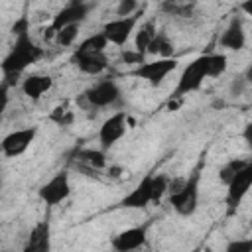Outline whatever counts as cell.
I'll use <instances>...</instances> for the list:
<instances>
[{
	"label": "cell",
	"instance_id": "1",
	"mask_svg": "<svg viewBox=\"0 0 252 252\" xmlns=\"http://www.w3.org/2000/svg\"><path fill=\"white\" fill-rule=\"evenodd\" d=\"M41 57V47L35 45L30 33L16 35V41L12 43L10 51L0 63V69L4 73V79L14 83V77L22 75L30 65H33Z\"/></svg>",
	"mask_w": 252,
	"mask_h": 252
},
{
	"label": "cell",
	"instance_id": "2",
	"mask_svg": "<svg viewBox=\"0 0 252 252\" xmlns=\"http://www.w3.org/2000/svg\"><path fill=\"white\" fill-rule=\"evenodd\" d=\"M199 183H201V169L197 167L189 177L169 179V205L179 217L195 215L199 207Z\"/></svg>",
	"mask_w": 252,
	"mask_h": 252
},
{
	"label": "cell",
	"instance_id": "3",
	"mask_svg": "<svg viewBox=\"0 0 252 252\" xmlns=\"http://www.w3.org/2000/svg\"><path fill=\"white\" fill-rule=\"evenodd\" d=\"M205 79H209V53H203L185 65V69L181 71L177 85L171 93V98H181L189 93L199 91L203 87Z\"/></svg>",
	"mask_w": 252,
	"mask_h": 252
},
{
	"label": "cell",
	"instance_id": "4",
	"mask_svg": "<svg viewBox=\"0 0 252 252\" xmlns=\"http://www.w3.org/2000/svg\"><path fill=\"white\" fill-rule=\"evenodd\" d=\"M91 10H93V4H89V2H79V4H71V2H69L67 6H63V8L53 16L51 24L43 30V39H45V41H51L53 35H55V32H57L59 28L69 26V24H81V22H85V20L89 18Z\"/></svg>",
	"mask_w": 252,
	"mask_h": 252
},
{
	"label": "cell",
	"instance_id": "5",
	"mask_svg": "<svg viewBox=\"0 0 252 252\" xmlns=\"http://www.w3.org/2000/svg\"><path fill=\"white\" fill-rule=\"evenodd\" d=\"M177 65H179L177 57H158L154 61H142L132 71V75L138 79H144L152 87H159L165 81V77L177 69Z\"/></svg>",
	"mask_w": 252,
	"mask_h": 252
},
{
	"label": "cell",
	"instance_id": "6",
	"mask_svg": "<svg viewBox=\"0 0 252 252\" xmlns=\"http://www.w3.org/2000/svg\"><path fill=\"white\" fill-rule=\"evenodd\" d=\"M142 18V12H134L130 16H124V18H114V20H108L104 26H102V33L106 37L108 43L116 45V47H124L126 41L132 37V33L136 32V26Z\"/></svg>",
	"mask_w": 252,
	"mask_h": 252
},
{
	"label": "cell",
	"instance_id": "7",
	"mask_svg": "<svg viewBox=\"0 0 252 252\" xmlns=\"http://www.w3.org/2000/svg\"><path fill=\"white\" fill-rule=\"evenodd\" d=\"M250 187H252V161L244 163V165L228 179V183H226L228 215H232V213L240 207V203H242V199L248 195Z\"/></svg>",
	"mask_w": 252,
	"mask_h": 252
},
{
	"label": "cell",
	"instance_id": "8",
	"mask_svg": "<svg viewBox=\"0 0 252 252\" xmlns=\"http://www.w3.org/2000/svg\"><path fill=\"white\" fill-rule=\"evenodd\" d=\"M85 100L89 106L93 108H106V106H112L120 100L122 96V91L118 87V83L114 79H102L98 83H94L91 89L85 91Z\"/></svg>",
	"mask_w": 252,
	"mask_h": 252
},
{
	"label": "cell",
	"instance_id": "9",
	"mask_svg": "<svg viewBox=\"0 0 252 252\" xmlns=\"http://www.w3.org/2000/svg\"><path fill=\"white\" fill-rule=\"evenodd\" d=\"M128 130V114L126 110H116L114 114H110L98 130V142H100V150H110L112 146H116L124 134Z\"/></svg>",
	"mask_w": 252,
	"mask_h": 252
},
{
	"label": "cell",
	"instance_id": "10",
	"mask_svg": "<svg viewBox=\"0 0 252 252\" xmlns=\"http://www.w3.org/2000/svg\"><path fill=\"white\" fill-rule=\"evenodd\" d=\"M35 136H37V126L12 130L0 140V150H2V154L6 158H18V156H22V154H26L30 150V146L35 140Z\"/></svg>",
	"mask_w": 252,
	"mask_h": 252
},
{
	"label": "cell",
	"instance_id": "11",
	"mask_svg": "<svg viewBox=\"0 0 252 252\" xmlns=\"http://www.w3.org/2000/svg\"><path fill=\"white\" fill-rule=\"evenodd\" d=\"M39 199L47 205V207H55L61 205L65 199H69L71 195V181H69V173L67 171H57L51 179H47L39 191H37Z\"/></svg>",
	"mask_w": 252,
	"mask_h": 252
},
{
	"label": "cell",
	"instance_id": "12",
	"mask_svg": "<svg viewBox=\"0 0 252 252\" xmlns=\"http://www.w3.org/2000/svg\"><path fill=\"white\" fill-rule=\"evenodd\" d=\"M148 228H150V222H144V224H138V226H130L122 232H118L110 246L116 250V252H130V250H138L146 244V238H148Z\"/></svg>",
	"mask_w": 252,
	"mask_h": 252
},
{
	"label": "cell",
	"instance_id": "13",
	"mask_svg": "<svg viewBox=\"0 0 252 252\" xmlns=\"http://www.w3.org/2000/svg\"><path fill=\"white\" fill-rule=\"evenodd\" d=\"M71 61L75 63V67L81 73L91 75V77L104 73L108 67V57L104 51H79V49H75Z\"/></svg>",
	"mask_w": 252,
	"mask_h": 252
},
{
	"label": "cell",
	"instance_id": "14",
	"mask_svg": "<svg viewBox=\"0 0 252 252\" xmlns=\"http://www.w3.org/2000/svg\"><path fill=\"white\" fill-rule=\"evenodd\" d=\"M152 175L154 173L144 175L138 181V185L128 195H124L120 199L118 207H122V209H144V207H148L152 203Z\"/></svg>",
	"mask_w": 252,
	"mask_h": 252
},
{
	"label": "cell",
	"instance_id": "15",
	"mask_svg": "<svg viewBox=\"0 0 252 252\" xmlns=\"http://www.w3.org/2000/svg\"><path fill=\"white\" fill-rule=\"evenodd\" d=\"M219 45L224 47V49H228V51H240V49H244V45H246V32H244L242 18L234 16L228 22V26L224 28V32L220 33Z\"/></svg>",
	"mask_w": 252,
	"mask_h": 252
},
{
	"label": "cell",
	"instance_id": "16",
	"mask_svg": "<svg viewBox=\"0 0 252 252\" xmlns=\"http://www.w3.org/2000/svg\"><path fill=\"white\" fill-rule=\"evenodd\" d=\"M49 238H51V224L47 219H43L32 228L24 250L26 252H47L49 250Z\"/></svg>",
	"mask_w": 252,
	"mask_h": 252
},
{
	"label": "cell",
	"instance_id": "17",
	"mask_svg": "<svg viewBox=\"0 0 252 252\" xmlns=\"http://www.w3.org/2000/svg\"><path fill=\"white\" fill-rule=\"evenodd\" d=\"M51 87H53V79L43 73H32L22 81V93L32 100L41 98Z\"/></svg>",
	"mask_w": 252,
	"mask_h": 252
},
{
	"label": "cell",
	"instance_id": "18",
	"mask_svg": "<svg viewBox=\"0 0 252 252\" xmlns=\"http://www.w3.org/2000/svg\"><path fill=\"white\" fill-rule=\"evenodd\" d=\"M156 32H158V30H156V24H154V22H144V24L138 28L136 35H134V51H138L140 55H146L148 45H150V41L154 39Z\"/></svg>",
	"mask_w": 252,
	"mask_h": 252
},
{
	"label": "cell",
	"instance_id": "19",
	"mask_svg": "<svg viewBox=\"0 0 252 252\" xmlns=\"http://www.w3.org/2000/svg\"><path fill=\"white\" fill-rule=\"evenodd\" d=\"M146 53L158 55V57H173V43H171V39L167 37L165 32H156V35L150 41Z\"/></svg>",
	"mask_w": 252,
	"mask_h": 252
},
{
	"label": "cell",
	"instance_id": "20",
	"mask_svg": "<svg viewBox=\"0 0 252 252\" xmlns=\"http://www.w3.org/2000/svg\"><path fill=\"white\" fill-rule=\"evenodd\" d=\"M77 37H79V24H69V26H63L55 32L53 41L59 47H69L77 41Z\"/></svg>",
	"mask_w": 252,
	"mask_h": 252
},
{
	"label": "cell",
	"instance_id": "21",
	"mask_svg": "<svg viewBox=\"0 0 252 252\" xmlns=\"http://www.w3.org/2000/svg\"><path fill=\"white\" fill-rule=\"evenodd\" d=\"M226 67H228L226 53H222V51L209 53V79H215V77L224 75L226 73Z\"/></svg>",
	"mask_w": 252,
	"mask_h": 252
},
{
	"label": "cell",
	"instance_id": "22",
	"mask_svg": "<svg viewBox=\"0 0 252 252\" xmlns=\"http://www.w3.org/2000/svg\"><path fill=\"white\" fill-rule=\"evenodd\" d=\"M106 47H108V41H106L104 33H102V32H96V33L85 37V39L79 43L77 49H79V51H104Z\"/></svg>",
	"mask_w": 252,
	"mask_h": 252
},
{
	"label": "cell",
	"instance_id": "23",
	"mask_svg": "<svg viewBox=\"0 0 252 252\" xmlns=\"http://www.w3.org/2000/svg\"><path fill=\"white\" fill-rule=\"evenodd\" d=\"M169 187V177L163 173H156L152 175V203H159L161 197L167 193Z\"/></svg>",
	"mask_w": 252,
	"mask_h": 252
},
{
	"label": "cell",
	"instance_id": "24",
	"mask_svg": "<svg viewBox=\"0 0 252 252\" xmlns=\"http://www.w3.org/2000/svg\"><path fill=\"white\" fill-rule=\"evenodd\" d=\"M79 158L83 161H87L91 167H94V169H102L106 165L104 150H83V152H79Z\"/></svg>",
	"mask_w": 252,
	"mask_h": 252
},
{
	"label": "cell",
	"instance_id": "25",
	"mask_svg": "<svg viewBox=\"0 0 252 252\" xmlns=\"http://www.w3.org/2000/svg\"><path fill=\"white\" fill-rule=\"evenodd\" d=\"M49 120H53V122L59 124V126H71L73 120H75V114H73V110H69L65 104H59V106H55L53 112L49 114Z\"/></svg>",
	"mask_w": 252,
	"mask_h": 252
},
{
	"label": "cell",
	"instance_id": "26",
	"mask_svg": "<svg viewBox=\"0 0 252 252\" xmlns=\"http://www.w3.org/2000/svg\"><path fill=\"white\" fill-rule=\"evenodd\" d=\"M248 161H250V159H236V158H234V159H228V161L219 169V179L226 185V183H228V179H230V177H232V175H234V173H236L244 163H248Z\"/></svg>",
	"mask_w": 252,
	"mask_h": 252
},
{
	"label": "cell",
	"instance_id": "27",
	"mask_svg": "<svg viewBox=\"0 0 252 252\" xmlns=\"http://www.w3.org/2000/svg\"><path fill=\"white\" fill-rule=\"evenodd\" d=\"M138 12V0H118L116 6V18H124Z\"/></svg>",
	"mask_w": 252,
	"mask_h": 252
},
{
	"label": "cell",
	"instance_id": "28",
	"mask_svg": "<svg viewBox=\"0 0 252 252\" xmlns=\"http://www.w3.org/2000/svg\"><path fill=\"white\" fill-rule=\"evenodd\" d=\"M10 87H12L10 81H6V79L0 81V120L8 108V102H10Z\"/></svg>",
	"mask_w": 252,
	"mask_h": 252
},
{
	"label": "cell",
	"instance_id": "29",
	"mask_svg": "<svg viewBox=\"0 0 252 252\" xmlns=\"http://www.w3.org/2000/svg\"><path fill=\"white\" fill-rule=\"evenodd\" d=\"M248 87H250V81L246 79V75H240V77H236V79L230 83V94H232V96H242Z\"/></svg>",
	"mask_w": 252,
	"mask_h": 252
},
{
	"label": "cell",
	"instance_id": "30",
	"mask_svg": "<svg viewBox=\"0 0 252 252\" xmlns=\"http://www.w3.org/2000/svg\"><path fill=\"white\" fill-rule=\"evenodd\" d=\"M30 26H32V20L28 18V16H20L16 22H14V26H12V33L14 35H20V33H30Z\"/></svg>",
	"mask_w": 252,
	"mask_h": 252
},
{
	"label": "cell",
	"instance_id": "31",
	"mask_svg": "<svg viewBox=\"0 0 252 252\" xmlns=\"http://www.w3.org/2000/svg\"><path fill=\"white\" fill-rule=\"evenodd\" d=\"M252 250V240H232L226 244V252H250Z\"/></svg>",
	"mask_w": 252,
	"mask_h": 252
},
{
	"label": "cell",
	"instance_id": "32",
	"mask_svg": "<svg viewBox=\"0 0 252 252\" xmlns=\"http://www.w3.org/2000/svg\"><path fill=\"white\" fill-rule=\"evenodd\" d=\"M122 173H124V169L118 167V165H110V167H108V177H114V179H116V177H120Z\"/></svg>",
	"mask_w": 252,
	"mask_h": 252
},
{
	"label": "cell",
	"instance_id": "33",
	"mask_svg": "<svg viewBox=\"0 0 252 252\" xmlns=\"http://www.w3.org/2000/svg\"><path fill=\"white\" fill-rule=\"evenodd\" d=\"M250 2H252V0H246V2L242 4V10L246 12V16H252V8H250Z\"/></svg>",
	"mask_w": 252,
	"mask_h": 252
},
{
	"label": "cell",
	"instance_id": "34",
	"mask_svg": "<svg viewBox=\"0 0 252 252\" xmlns=\"http://www.w3.org/2000/svg\"><path fill=\"white\" fill-rule=\"evenodd\" d=\"M71 4H79V2H87V0H69Z\"/></svg>",
	"mask_w": 252,
	"mask_h": 252
}]
</instances>
